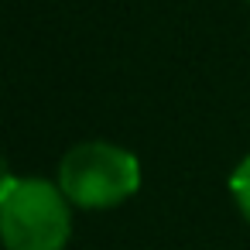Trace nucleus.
Segmentation results:
<instances>
[{"label":"nucleus","mask_w":250,"mask_h":250,"mask_svg":"<svg viewBox=\"0 0 250 250\" xmlns=\"http://www.w3.org/2000/svg\"><path fill=\"white\" fill-rule=\"evenodd\" d=\"M59 188L79 209H113L141 188V161L120 144L86 141L62 158Z\"/></svg>","instance_id":"obj_2"},{"label":"nucleus","mask_w":250,"mask_h":250,"mask_svg":"<svg viewBox=\"0 0 250 250\" xmlns=\"http://www.w3.org/2000/svg\"><path fill=\"white\" fill-rule=\"evenodd\" d=\"M72 202L48 178H14L0 195V243L7 250H65Z\"/></svg>","instance_id":"obj_1"},{"label":"nucleus","mask_w":250,"mask_h":250,"mask_svg":"<svg viewBox=\"0 0 250 250\" xmlns=\"http://www.w3.org/2000/svg\"><path fill=\"white\" fill-rule=\"evenodd\" d=\"M229 188H233V199H236L240 212L250 219V158H243V161L236 165V171H233V178H229Z\"/></svg>","instance_id":"obj_3"},{"label":"nucleus","mask_w":250,"mask_h":250,"mask_svg":"<svg viewBox=\"0 0 250 250\" xmlns=\"http://www.w3.org/2000/svg\"><path fill=\"white\" fill-rule=\"evenodd\" d=\"M14 182V175H11V168H7V161L0 158V195H4V188Z\"/></svg>","instance_id":"obj_4"}]
</instances>
